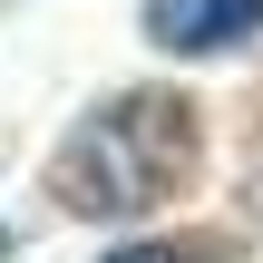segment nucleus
<instances>
[{
	"instance_id": "nucleus-3",
	"label": "nucleus",
	"mask_w": 263,
	"mask_h": 263,
	"mask_svg": "<svg viewBox=\"0 0 263 263\" xmlns=\"http://www.w3.org/2000/svg\"><path fill=\"white\" fill-rule=\"evenodd\" d=\"M98 263H205L195 244H166V234H146V244H117V254H98Z\"/></svg>"
},
{
	"instance_id": "nucleus-2",
	"label": "nucleus",
	"mask_w": 263,
	"mask_h": 263,
	"mask_svg": "<svg viewBox=\"0 0 263 263\" xmlns=\"http://www.w3.org/2000/svg\"><path fill=\"white\" fill-rule=\"evenodd\" d=\"M146 39L166 59H234L263 39V0H146Z\"/></svg>"
},
{
	"instance_id": "nucleus-1",
	"label": "nucleus",
	"mask_w": 263,
	"mask_h": 263,
	"mask_svg": "<svg viewBox=\"0 0 263 263\" xmlns=\"http://www.w3.org/2000/svg\"><path fill=\"white\" fill-rule=\"evenodd\" d=\"M195 146L205 137H195V107L176 88H127V98H98L68 127V146L49 156V195L88 224H137L166 195H185Z\"/></svg>"
}]
</instances>
